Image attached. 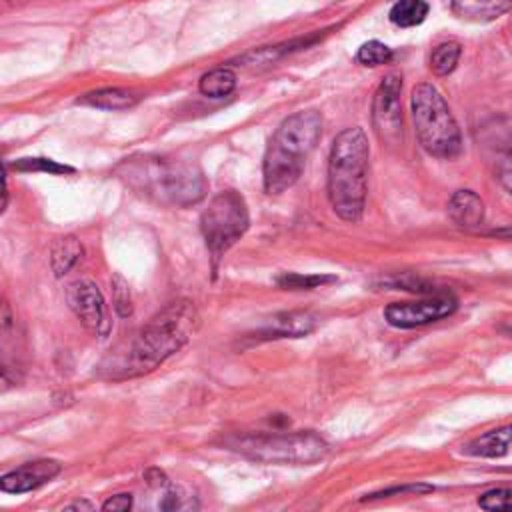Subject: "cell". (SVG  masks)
Listing matches in <instances>:
<instances>
[{
    "instance_id": "ac0fdd59",
    "label": "cell",
    "mask_w": 512,
    "mask_h": 512,
    "mask_svg": "<svg viewBox=\"0 0 512 512\" xmlns=\"http://www.w3.org/2000/svg\"><path fill=\"white\" fill-rule=\"evenodd\" d=\"M234 88H236V74L228 66L212 68L210 72L202 74V78L198 82L200 94H204L208 98H224V96L232 94Z\"/></svg>"
},
{
    "instance_id": "4316f807",
    "label": "cell",
    "mask_w": 512,
    "mask_h": 512,
    "mask_svg": "<svg viewBox=\"0 0 512 512\" xmlns=\"http://www.w3.org/2000/svg\"><path fill=\"white\" fill-rule=\"evenodd\" d=\"M496 178L506 192L512 194V140H508L496 156Z\"/></svg>"
},
{
    "instance_id": "5b68a950",
    "label": "cell",
    "mask_w": 512,
    "mask_h": 512,
    "mask_svg": "<svg viewBox=\"0 0 512 512\" xmlns=\"http://www.w3.org/2000/svg\"><path fill=\"white\" fill-rule=\"evenodd\" d=\"M410 112L416 138L430 156L452 160L462 152L458 122L434 84L420 82L412 88Z\"/></svg>"
},
{
    "instance_id": "44dd1931",
    "label": "cell",
    "mask_w": 512,
    "mask_h": 512,
    "mask_svg": "<svg viewBox=\"0 0 512 512\" xmlns=\"http://www.w3.org/2000/svg\"><path fill=\"white\" fill-rule=\"evenodd\" d=\"M382 286H390L396 290H408V292H422V294H444L446 290L440 288L434 280H426L414 274H392L382 280Z\"/></svg>"
},
{
    "instance_id": "2e32d148",
    "label": "cell",
    "mask_w": 512,
    "mask_h": 512,
    "mask_svg": "<svg viewBox=\"0 0 512 512\" xmlns=\"http://www.w3.org/2000/svg\"><path fill=\"white\" fill-rule=\"evenodd\" d=\"M82 252H84V248L76 236L68 234V236L58 238L50 250V266H52L54 276L62 278L64 274H68L72 270V266L80 260Z\"/></svg>"
},
{
    "instance_id": "ba28073f",
    "label": "cell",
    "mask_w": 512,
    "mask_h": 512,
    "mask_svg": "<svg viewBox=\"0 0 512 512\" xmlns=\"http://www.w3.org/2000/svg\"><path fill=\"white\" fill-rule=\"evenodd\" d=\"M402 78L388 74L376 88L372 98V128L376 136L388 144H402V106H400Z\"/></svg>"
},
{
    "instance_id": "7a4b0ae2",
    "label": "cell",
    "mask_w": 512,
    "mask_h": 512,
    "mask_svg": "<svg viewBox=\"0 0 512 512\" xmlns=\"http://www.w3.org/2000/svg\"><path fill=\"white\" fill-rule=\"evenodd\" d=\"M118 176L136 192L158 204L188 208L206 196V178L192 160L172 156H132L118 168Z\"/></svg>"
},
{
    "instance_id": "f546056e",
    "label": "cell",
    "mask_w": 512,
    "mask_h": 512,
    "mask_svg": "<svg viewBox=\"0 0 512 512\" xmlns=\"http://www.w3.org/2000/svg\"><path fill=\"white\" fill-rule=\"evenodd\" d=\"M130 508H132V494H128V492L114 494L102 504V510H106V512H126Z\"/></svg>"
},
{
    "instance_id": "7c38bea8",
    "label": "cell",
    "mask_w": 512,
    "mask_h": 512,
    "mask_svg": "<svg viewBox=\"0 0 512 512\" xmlns=\"http://www.w3.org/2000/svg\"><path fill=\"white\" fill-rule=\"evenodd\" d=\"M318 324L316 314L312 312H278L270 316L258 330L256 340H270V338H302L310 334Z\"/></svg>"
},
{
    "instance_id": "4fadbf2b",
    "label": "cell",
    "mask_w": 512,
    "mask_h": 512,
    "mask_svg": "<svg viewBox=\"0 0 512 512\" xmlns=\"http://www.w3.org/2000/svg\"><path fill=\"white\" fill-rule=\"evenodd\" d=\"M448 218L462 230H476L482 226L486 210L482 198L474 190H456L446 206Z\"/></svg>"
},
{
    "instance_id": "9a60e30c",
    "label": "cell",
    "mask_w": 512,
    "mask_h": 512,
    "mask_svg": "<svg viewBox=\"0 0 512 512\" xmlns=\"http://www.w3.org/2000/svg\"><path fill=\"white\" fill-rule=\"evenodd\" d=\"M510 444H512V426H502L496 430H488L482 436L468 442L466 452L482 458H500L508 452Z\"/></svg>"
},
{
    "instance_id": "7402d4cb",
    "label": "cell",
    "mask_w": 512,
    "mask_h": 512,
    "mask_svg": "<svg viewBox=\"0 0 512 512\" xmlns=\"http://www.w3.org/2000/svg\"><path fill=\"white\" fill-rule=\"evenodd\" d=\"M336 282V276L332 274H298V272H286L276 278V284L284 290H314L324 284Z\"/></svg>"
},
{
    "instance_id": "f1b7e54d",
    "label": "cell",
    "mask_w": 512,
    "mask_h": 512,
    "mask_svg": "<svg viewBox=\"0 0 512 512\" xmlns=\"http://www.w3.org/2000/svg\"><path fill=\"white\" fill-rule=\"evenodd\" d=\"M158 506L162 510H182V508H196L198 504H192V496H186L178 486H170V490L162 496Z\"/></svg>"
},
{
    "instance_id": "6da1fadb",
    "label": "cell",
    "mask_w": 512,
    "mask_h": 512,
    "mask_svg": "<svg viewBox=\"0 0 512 512\" xmlns=\"http://www.w3.org/2000/svg\"><path fill=\"white\" fill-rule=\"evenodd\" d=\"M198 326L200 316L190 300L182 298L170 302L134 334L126 348L102 362L100 376L108 380H126L152 372L178 352Z\"/></svg>"
},
{
    "instance_id": "83f0119b",
    "label": "cell",
    "mask_w": 512,
    "mask_h": 512,
    "mask_svg": "<svg viewBox=\"0 0 512 512\" xmlns=\"http://www.w3.org/2000/svg\"><path fill=\"white\" fill-rule=\"evenodd\" d=\"M434 486L430 484H406V486H394V488H386V490H380V492H372V494H366L362 498V502L366 500H378V498H390V496H402V494H426V492H432Z\"/></svg>"
},
{
    "instance_id": "1f68e13d",
    "label": "cell",
    "mask_w": 512,
    "mask_h": 512,
    "mask_svg": "<svg viewBox=\"0 0 512 512\" xmlns=\"http://www.w3.org/2000/svg\"><path fill=\"white\" fill-rule=\"evenodd\" d=\"M66 510H94V504L88 500H76L66 506Z\"/></svg>"
},
{
    "instance_id": "5bb4252c",
    "label": "cell",
    "mask_w": 512,
    "mask_h": 512,
    "mask_svg": "<svg viewBox=\"0 0 512 512\" xmlns=\"http://www.w3.org/2000/svg\"><path fill=\"white\" fill-rule=\"evenodd\" d=\"M512 8V0H452V12L466 22H492Z\"/></svg>"
},
{
    "instance_id": "484cf974",
    "label": "cell",
    "mask_w": 512,
    "mask_h": 512,
    "mask_svg": "<svg viewBox=\"0 0 512 512\" xmlns=\"http://www.w3.org/2000/svg\"><path fill=\"white\" fill-rule=\"evenodd\" d=\"M478 506L490 512H512V488H492L478 498Z\"/></svg>"
},
{
    "instance_id": "277c9868",
    "label": "cell",
    "mask_w": 512,
    "mask_h": 512,
    "mask_svg": "<svg viewBox=\"0 0 512 512\" xmlns=\"http://www.w3.org/2000/svg\"><path fill=\"white\" fill-rule=\"evenodd\" d=\"M322 134V114L300 110L280 122L268 142L262 180L266 194H282L302 176L308 154L316 148Z\"/></svg>"
},
{
    "instance_id": "8fae6325",
    "label": "cell",
    "mask_w": 512,
    "mask_h": 512,
    "mask_svg": "<svg viewBox=\"0 0 512 512\" xmlns=\"http://www.w3.org/2000/svg\"><path fill=\"white\" fill-rule=\"evenodd\" d=\"M62 470V464L58 460L42 458L34 462H26L10 472H6L0 478V488L2 492L8 494H22L40 488L42 484L50 482L54 476H58Z\"/></svg>"
},
{
    "instance_id": "52a82bcc",
    "label": "cell",
    "mask_w": 512,
    "mask_h": 512,
    "mask_svg": "<svg viewBox=\"0 0 512 512\" xmlns=\"http://www.w3.org/2000/svg\"><path fill=\"white\" fill-rule=\"evenodd\" d=\"M250 226L246 200L236 190H222L204 208L200 216V232L212 256V270L216 274L218 262L244 236Z\"/></svg>"
},
{
    "instance_id": "3957f363",
    "label": "cell",
    "mask_w": 512,
    "mask_h": 512,
    "mask_svg": "<svg viewBox=\"0 0 512 512\" xmlns=\"http://www.w3.org/2000/svg\"><path fill=\"white\" fill-rule=\"evenodd\" d=\"M370 144L360 126L344 128L332 142L328 156L326 192L332 210L346 222H358L366 204Z\"/></svg>"
},
{
    "instance_id": "cb8c5ba5",
    "label": "cell",
    "mask_w": 512,
    "mask_h": 512,
    "mask_svg": "<svg viewBox=\"0 0 512 512\" xmlns=\"http://www.w3.org/2000/svg\"><path fill=\"white\" fill-rule=\"evenodd\" d=\"M14 170L22 172H46V174H74L72 166L60 164L50 158H20L12 164Z\"/></svg>"
},
{
    "instance_id": "30bf717a",
    "label": "cell",
    "mask_w": 512,
    "mask_h": 512,
    "mask_svg": "<svg viewBox=\"0 0 512 512\" xmlns=\"http://www.w3.org/2000/svg\"><path fill=\"white\" fill-rule=\"evenodd\" d=\"M66 302L82 326L98 338L108 336L110 320L100 288L92 280H74L66 286Z\"/></svg>"
},
{
    "instance_id": "d4e9b609",
    "label": "cell",
    "mask_w": 512,
    "mask_h": 512,
    "mask_svg": "<svg viewBox=\"0 0 512 512\" xmlns=\"http://www.w3.org/2000/svg\"><path fill=\"white\" fill-rule=\"evenodd\" d=\"M112 306L120 318H128L132 314V296L130 286L122 278V274H112Z\"/></svg>"
},
{
    "instance_id": "ffe728a7",
    "label": "cell",
    "mask_w": 512,
    "mask_h": 512,
    "mask_svg": "<svg viewBox=\"0 0 512 512\" xmlns=\"http://www.w3.org/2000/svg\"><path fill=\"white\" fill-rule=\"evenodd\" d=\"M462 56V46L456 40H446L434 46L430 54V70L436 76H448L458 66V60Z\"/></svg>"
},
{
    "instance_id": "9c48e42d",
    "label": "cell",
    "mask_w": 512,
    "mask_h": 512,
    "mask_svg": "<svg viewBox=\"0 0 512 512\" xmlns=\"http://www.w3.org/2000/svg\"><path fill=\"white\" fill-rule=\"evenodd\" d=\"M458 308V300L444 292L434 294L422 300H408V302H392L384 308V318L394 328H418L430 322H438L446 316H452Z\"/></svg>"
},
{
    "instance_id": "4dcf8cb0",
    "label": "cell",
    "mask_w": 512,
    "mask_h": 512,
    "mask_svg": "<svg viewBox=\"0 0 512 512\" xmlns=\"http://www.w3.org/2000/svg\"><path fill=\"white\" fill-rule=\"evenodd\" d=\"M144 480H146L150 486H154V488H160V486H166V484H168V478H166V474H164L160 468H148V470L144 472Z\"/></svg>"
},
{
    "instance_id": "8992f818",
    "label": "cell",
    "mask_w": 512,
    "mask_h": 512,
    "mask_svg": "<svg viewBox=\"0 0 512 512\" xmlns=\"http://www.w3.org/2000/svg\"><path fill=\"white\" fill-rule=\"evenodd\" d=\"M224 442L230 450L266 464H314L328 454L326 440L312 430L232 434Z\"/></svg>"
},
{
    "instance_id": "603a6c76",
    "label": "cell",
    "mask_w": 512,
    "mask_h": 512,
    "mask_svg": "<svg viewBox=\"0 0 512 512\" xmlns=\"http://www.w3.org/2000/svg\"><path fill=\"white\" fill-rule=\"evenodd\" d=\"M394 52L388 44L380 42V40H368L364 42L358 52H356V62L362 64V66H382V64H388L392 60Z\"/></svg>"
},
{
    "instance_id": "e0dca14e",
    "label": "cell",
    "mask_w": 512,
    "mask_h": 512,
    "mask_svg": "<svg viewBox=\"0 0 512 512\" xmlns=\"http://www.w3.org/2000/svg\"><path fill=\"white\" fill-rule=\"evenodd\" d=\"M138 102V96L124 88H102L84 94L78 104H86L100 110H128Z\"/></svg>"
},
{
    "instance_id": "d6986e66",
    "label": "cell",
    "mask_w": 512,
    "mask_h": 512,
    "mask_svg": "<svg viewBox=\"0 0 512 512\" xmlns=\"http://www.w3.org/2000/svg\"><path fill=\"white\" fill-rule=\"evenodd\" d=\"M430 6L426 0H396L388 10V20L398 28H412L426 20Z\"/></svg>"
}]
</instances>
